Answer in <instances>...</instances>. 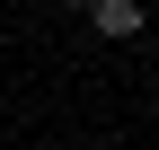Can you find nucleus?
Returning a JSON list of instances; mask_svg holds the SVG:
<instances>
[{"label": "nucleus", "mask_w": 159, "mask_h": 150, "mask_svg": "<svg viewBox=\"0 0 159 150\" xmlns=\"http://www.w3.org/2000/svg\"><path fill=\"white\" fill-rule=\"evenodd\" d=\"M89 27L106 35V44H133V35L150 27V0H89Z\"/></svg>", "instance_id": "obj_1"}]
</instances>
